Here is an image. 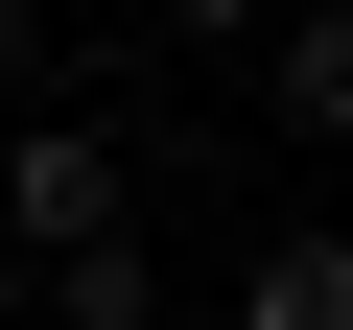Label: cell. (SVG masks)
<instances>
[{"label":"cell","mask_w":353,"mask_h":330,"mask_svg":"<svg viewBox=\"0 0 353 330\" xmlns=\"http://www.w3.org/2000/svg\"><path fill=\"white\" fill-rule=\"evenodd\" d=\"M0 236H24V260L118 236V118H24V142H0Z\"/></svg>","instance_id":"1"},{"label":"cell","mask_w":353,"mask_h":330,"mask_svg":"<svg viewBox=\"0 0 353 330\" xmlns=\"http://www.w3.org/2000/svg\"><path fill=\"white\" fill-rule=\"evenodd\" d=\"M259 71H283V118H306V142H353V0H306Z\"/></svg>","instance_id":"2"},{"label":"cell","mask_w":353,"mask_h":330,"mask_svg":"<svg viewBox=\"0 0 353 330\" xmlns=\"http://www.w3.org/2000/svg\"><path fill=\"white\" fill-rule=\"evenodd\" d=\"M48 307H71V330H165V283H141V236H71V260H48Z\"/></svg>","instance_id":"3"},{"label":"cell","mask_w":353,"mask_h":330,"mask_svg":"<svg viewBox=\"0 0 353 330\" xmlns=\"http://www.w3.org/2000/svg\"><path fill=\"white\" fill-rule=\"evenodd\" d=\"M259 330H353V236H259Z\"/></svg>","instance_id":"4"},{"label":"cell","mask_w":353,"mask_h":330,"mask_svg":"<svg viewBox=\"0 0 353 330\" xmlns=\"http://www.w3.org/2000/svg\"><path fill=\"white\" fill-rule=\"evenodd\" d=\"M141 24H189V48H259V0H141Z\"/></svg>","instance_id":"5"},{"label":"cell","mask_w":353,"mask_h":330,"mask_svg":"<svg viewBox=\"0 0 353 330\" xmlns=\"http://www.w3.org/2000/svg\"><path fill=\"white\" fill-rule=\"evenodd\" d=\"M0 95H48V24H24V0H0Z\"/></svg>","instance_id":"6"}]
</instances>
